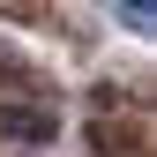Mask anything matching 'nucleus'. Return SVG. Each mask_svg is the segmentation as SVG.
Returning a JSON list of instances; mask_svg holds the SVG:
<instances>
[{
    "instance_id": "nucleus-1",
    "label": "nucleus",
    "mask_w": 157,
    "mask_h": 157,
    "mask_svg": "<svg viewBox=\"0 0 157 157\" xmlns=\"http://www.w3.org/2000/svg\"><path fill=\"white\" fill-rule=\"evenodd\" d=\"M120 23L127 30H150V0H120Z\"/></svg>"
}]
</instances>
